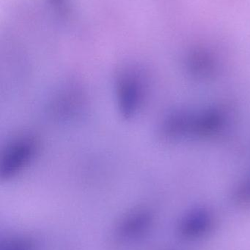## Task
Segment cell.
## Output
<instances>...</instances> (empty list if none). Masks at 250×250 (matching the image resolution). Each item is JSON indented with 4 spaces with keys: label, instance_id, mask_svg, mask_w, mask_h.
Returning <instances> with one entry per match:
<instances>
[{
    "label": "cell",
    "instance_id": "1",
    "mask_svg": "<svg viewBox=\"0 0 250 250\" xmlns=\"http://www.w3.org/2000/svg\"><path fill=\"white\" fill-rule=\"evenodd\" d=\"M119 112L125 119H132L139 112L145 97L144 79L137 70L126 68L120 72L115 82Z\"/></svg>",
    "mask_w": 250,
    "mask_h": 250
},
{
    "label": "cell",
    "instance_id": "2",
    "mask_svg": "<svg viewBox=\"0 0 250 250\" xmlns=\"http://www.w3.org/2000/svg\"><path fill=\"white\" fill-rule=\"evenodd\" d=\"M38 150L33 137L22 135L10 140L1 152L0 177L10 180L19 176L30 165Z\"/></svg>",
    "mask_w": 250,
    "mask_h": 250
},
{
    "label": "cell",
    "instance_id": "4",
    "mask_svg": "<svg viewBox=\"0 0 250 250\" xmlns=\"http://www.w3.org/2000/svg\"><path fill=\"white\" fill-rule=\"evenodd\" d=\"M212 218L205 211H194L184 217L181 223L180 233L186 238H198L209 232Z\"/></svg>",
    "mask_w": 250,
    "mask_h": 250
},
{
    "label": "cell",
    "instance_id": "5",
    "mask_svg": "<svg viewBox=\"0 0 250 250\" xmlns=\"http://www.w3.org/2000/svg\"><path fill=\"white\" fill-rule=\"evenodd\" d=\"M33 245L30 241L24 239H13L1 245V250H32Z\"/></svg>",
    "mask_w": 250,
    "mask_h": 250
},
{
    "label": "cell",
    "instance_id": "3",
    "mask_svg": "<svg viewBox=\"0 0 250 250\" xmlns=\"http://www.w3.org/2000/svg\"><path fill=\"white\" fill-rule=\"evenodd\" d=\"M151 215L144 210L132 211L120 222L117 229L118 237L123 240H135L142 237L151 226Z\"/></svg>",
    "mask_w": 250,
    "mask_h": 250
}]
</instances>
